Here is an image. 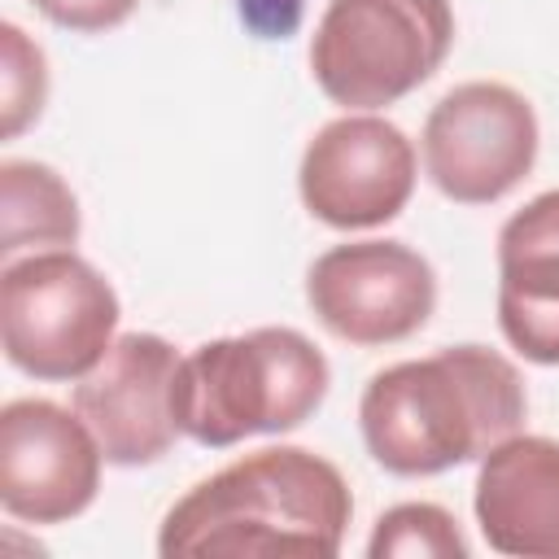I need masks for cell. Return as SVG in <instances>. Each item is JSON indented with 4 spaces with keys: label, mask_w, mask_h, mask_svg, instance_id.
I'll list each match as a JSON object with an SVG mask.
<instances>
[{
    "label": "cell",
    "mask_w": 559,
    "mask_h": 559,
    "mask_svg": "<svg viewBox=\"0 0 559 559\" xmlns=\"http://www.w3.org/2000/svg\"><path fill=\"white\" fill-rule=\"evenodd\" d=\"M537 162V114L507 83H459L424 122V170L441 197L489 205L507 197Z\"/></svg>",
    "instance_id": "6"
},
{
    "label": "cell",
    "mask_w": 559,
    "mask_h": 559,
    "mask_svg": "<svg viewBox=\"0 0 559 559\" xmlns=\"http://www.w3.org/2000/svg\"><path fill=\"white\" fill-rule=\"evenodd\" d=\"M498 328L528 362L559 367V188L498 231Z\"/></svg>",
    "instance_id": "11"
},
{
    "label": "cell",
    "mask_w": 559,
    "mask_h": 559,
    "mask_svg": "<svg viewBox=\"0 0 559 559\" xmlns=\"http://www.w3.org/2000/svg\"><path fill=\"white\" fill-rule=\"evenodd\" d=\"M354 515L336 463L301 445L253 450L197 480L162 520L157 550L183 555H314L332 559Z\"/></svg>",
    "instance_id": "2"
},
{
    "label": "cell",
    "mask_w": 559,
    "mask_h": 559,
    "mask_svg": "<svg viewBox=\"0 0 559 559\" xmlns=\"http://www.w3.org/2000/svg\"><path fill=\"white\" fill-rule=\"evenodd\" d=\"M48 22L66 26V31H79V35H96V31H109L118 22H127L135 13L140 0H31Z\"/></svg>",
    "instance_id": "16"
},
{
    "label": "cell",
    "mask_w": 559,
    "mask_h": 559,
    "mask_svg": "<svg viewBox=\"0 0 559 559\" xmlns=\"http://www.w3.org/2000/svg\"><path fill=\"white\" fill-rule=\"evenodd\" d=\"M450 44V0H328L310 39V70L332 105L371 114L424 87Z\"/></svg>",
    "instance_id": "4"
},
{
    "label": "cell",
    "mask_w": 559,
    "mask_h": 559,
    "mask_svg": "<svg viewBox=\"0 0 559 559\" xmlns=\"http://www.w3.org/2000/svg\"><path fill=\"white\" fill-rule=\"evenodd\" d=\"M524 380L485 345H450L376 371L358 402L367 454L393 476H437L485 459L524 428Z\"/></svg>",
    "instance_id": "1"
},
{
    "label": "cell",
    "mask_w": 559,
    "mask_h": 559,
    "mask_svg": "<svg viewBox=\"0 0 559 559\" xmlns=\"http://www.w3.org/2000/svg\"><path fill=\"white\" fill-rule=\"evenodd\" d=\"M476 524L498 555L559 559V441L507 437L480 459Z\"/></svg>",
    "instance_id": "12"
},
{
    "label": "cell",
    "mask_w": 559,
    "mask_h": 559,
    "mask_svg": "<svg viewBox=\"0 0 559 559\" xmlns=\"http://www.w3.org/2000/svg\"><path fill=\"white\" fill-rule=\"evenodd\" d=\"M314 319L349 345H393L415 336L437 306V275L406 240H349L306 271Z\"/></svg>",
    "instance_id": "7"
},
{
    "label": "cell",
    "mask_w": 559,
    "mask_h": 559,
    "mask_svg": "<svg viewBox=\"0 0 559 559\" xmlns=\"http://www.w3.org/2000/svg\"><path fill=\"white\" fill-rule=\"evenodd\" d=\"M467 537L459 528V520L437 507V502H402L389 507L371 537H367V555L371 559H450V555H467Z\"/></svg>",
    "instance_id": "14"
},
{
    "label": "cell",
    "mask_w": 559,
    "mask_h": 559,
    "mask_svg": "<svg viewBox=\"0 0 559 559\" xmlns=\"http://www.w3.org/2000/svg\"><path fill=\"white\" fill-rule=\"evenodd\" d=\"M118 314L114 284L74 249H39L4 262V358L35 380H83L114 345Z\"/></svg>",
    "instance_id": "5"
},
{
    "label": "cell",
    "mask_w": 559,
    "mask_h": 559,
    "mask_svg": "<svg viewBox=\"0 0 559 559\" xmlns=\"http://www.w3.org/2000/svg\"><path fill=\"white\" fill-rule=\"evenodd\" d=\"M105 450L79 411L17 397L0 411V507L22 524H61L92 507Z\"/></svg>",
    "instance_id": "9"
},
{
    "label": "cell",
    "mask_w": 559,
    "mask_h": 559,
    "mask_svg": "<svg viewBox=\"0 0 559 559\" xmlns=\"http://www.w3.org/2000/svg\"><path fill=\"white\" fill-rule=\"evenodd\" d=\"M179 358L183 354H175V345L153 332H122L74 384V411L96 432L105 463L148 467L170 454L175 437H183L170 411Z\"/></svg>",
    "instance_id": "10"
},
{
    "label": "cell",
    "mask_w": 559,
    "mask_h": 559,
    "mask_svg": "<svg viewBox=\"0 0 559 559\" xmlns=\"http://www.w3.org/2000/svg\"><path fill=\"white\" fill-rule=\"evenodd\" d=\"M328 358L297 328L218 336L179 358L170 411L183 437L227 450L258 432L301 428L328 397Z\"/></svg>",
    "instance_id": "3"
},
{
    "label": "cell",
    "mask_w": 559,
    "mask_h": 559,
    "mask_svg": "<svg viewBox=\"0 0 559 559\" xmlns=\"http://www.w3.org/2000/svg\"><path fill=\"white\" fill-rule=\"evenodd\" d=\"M79 201L70 183L44 162L9 157L0 166V258L22 249H70L79 240Z\"/></svg>",
    "instance_id": "13"
},
{
    "label": "cell",
    "mask_w": 559,
    "mask_h": 559,
    "mask_svg": "<svg viewBox=\"0 0 559 559\" xmlns=\"http://www.w3.org/2000/svg\"><path fill=\"white\" fill-rule=\"evenodd\" d=\"M415 144L376 114H345L314 131L297 188L306 210L336 231H367L397 218L415 192Z\"/></svg>",
    "instance_id": "8"
},
{
    "label": "cell",
    "mask_w": 559,
    "mask_h": 559,
    "mask_svg": "<svg viewBox=\"0 0 559 559\" xmlns=\"http://www.w3.org/2000/svg\"><path fill=\"white\" fill-rule=\"evenodd\" d=\"M0 92H4V135H22L39 114H44V100H48V66H44V52L39 44L26 39L22 26L4 22L0 26Z\"/></svg>",
    "instance_id": "15"
}]
</instances>
